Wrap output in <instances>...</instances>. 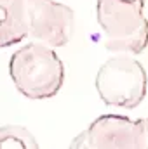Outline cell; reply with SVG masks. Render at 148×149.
Masks as SVG:
<instances>
[{
    "instance_id": "obj_6",
    "label": "cell",
    "mask_w": 148,
    "mask_h": 149,
    "mask_svg": "<svg viewBox=\"0 0 148 149\" xmlns=\"http://www.w3.org/2000/svg\"><path fill=\"white\" fill-rule=\"evenodd\" d=\"M28 38L26 2L0 0V49L21 43Z\"/></svg>"
},
{
    "instance_id": "obj_5",
    "label": "cell",
    "mask_w": 148,
    "mask_h": 149,
    "mask_svg": "<svg viewBox=\"0 0 148 149\" xmlns=\"http://www.w3.org/2000/svg\"><path fill=\"white\" fill-rule=\"evenodd\" d=\"M28 38L51 49L65 47L73 35L75 12L56 0H25Z\"/></svg>"
},
{
    "instance_id": "obj_8",
    "label": "cell",
    "mask_w": 148,
    "mask_h": 149,
    "mask_svg": "<svg viewBox=\"0 0 148 149\" xmlns=\"http://www.w3.org/2000/svg\"><path fill=\"white\" fill-rule=\"evenodd\" d=\"M141 125H143V130H145V135H147V142H148V118H141Z\"/></svg>"
},
{
    "instance_id": "obj_7",
    "label": "cell",
    "mask_w": 148,
    "mask_h": 149,
    "mask_svg": "<svg viewBox=\"0 0 148 149\" xmlns=\"http://www.w3.org/2000/svg\"><path fill=\"white\" fill-rule=\"evenodd\" d=\"M0 149H40L37 137L23 125L0 127Z\"/></svg>"
},
{
    "instance_id": "obj_1",
    "label": "cell",
    "mask_w": 148,
    "mask_h": 149,
    "mask_svg": "<svg viewBox=\"0 0 148 149\" xmlns=\"http://www.w3.org/2000/svg\"><path fill=\"white\" fill-rule=\"evenodd\" d=\"M9 74L19 94L40 101L54 97L61 90L65 64L54 49L38 42H28L11 56Z\"/></svg>"
},
{
    "instance_id": "obj_3",
    "label": "cell",
    "mask_w": 148,
    "mask_h": 149,
    "mask_svg": "<svg viewBox=\"0 0 148 149\" xmlns=\"http://www.w3.org/2000/svg\"><path fill=\"white\" fill-rule=\"evenodd\" d=\"M148 78L134 56L115 54L101 64L96 74V90L106 106L132 109L147 95Z\"/></svg>"
},
{
    "instance_id": "obj_4",
    "label": "cell",
    "mask_w": 148,
    "mask_h": 149,
    "mask_svg": "<svg viewBox=\"0 0 148 149\" xmlns=\"http://www.w3.org/2000/svg\"><path fill=\"white\" fill-rule=\"evenodd\" d=\"M70 149H148L141 120L101 114L70 144Z\"/></svg>"
},
{
    "instance_id": "obj_2",
    "label": "cell",
    "mask_w": 148,
    "mask_h": 149,
    "mask_svg": "<svg viewBox=\"0 0 148 149\" xmlns=\"http://www.w3.org/2000/svg\"><path fill=\"white\" fill-rule=\"evenodd\" d=\"M96 16L106 50L138 56L148 47L145 0H96Z\"/></svg>"
}]
</instances>
